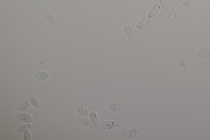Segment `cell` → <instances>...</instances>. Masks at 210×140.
I'll return each instance as SVG.
<instances>
[{
	"instance_id": "9a60e30c",
	"label": "cell",
	"mask_w": 210,
	"mask_h": 140,
	"mask_svg": "<svg viewBox=\"0 0 210 140\" xmlns=\"http://www.w3.org/2000/svg\"><path fill=\"white\" fill-rule=\"evenodd\" d=\"M154 3L157 6L158 14L161 15L164 10V5L160 0H154Z\"/></svg>"
},
{
	"instance_id": "5bb4252c",
	"label": "cell",
	"mask_w": 210,
	"mask_h": 140,
	"mask_svg": "<svg viewBox=\"0 0 210 140\" xmlns=\"http://www.w3.org/2000/svg\"><path fill=\"white\" fill-rule=\"evenodd\" d=\"M178 5L188 9H192L195 7V4L190 1H183L178 3Z\"/></svg>"
},
{
	"instance_id": "277c9868",
	"label": "cell",
	"mask_w": 210,
	"mask_h": 140,
	"mask_svg": "<svg viewBox=\"0 0 210 140\" xmlns=\"http://www.w3.org/2000/svg\"><path fill=\"white\" fill-rule=\"evenodd\" d=\"M125 24V29H124V33H125V38L127 41H129L131 39L132 35V29L131 26L127 22H124Z\"/></svg>"
},
{
	"instance_id": "2e32d148",
	"label": "cell",
	"mask_w": 210,
	"mask_h": 140,
	"mask_svg": "<svg viewBox=\"0 0 210 140\" xmlns=\"http://www.w3.org/2000/svg\"><path fill=\"white\" fill-rule=\"evenodd\" d=\"M158 12V11L157 6L156 5H154L148 12V15H147L148 18L149 19L154 18L157 15Z\"/></svg>"
},
{
	"instance_id": "6da1fadb",
	"label": "cell",
	"mask_w": 210,
	"mask_h": 140,
	"mask_svg": "<svg viewBox=\"0 0 210 140\" xmlns=\"http://www.w3.org/2000/svg\"><path fill=\"white\" fill-rule=\"evenodd\" d=\"M139 132V129L134 128L129 130L123 131V134L125 138L128 139H134L137 136Z\"/></svg>"
},
{
	"instance_id": "7a4b0ae2",
	"label": "cell",
	"mask_w": 210,
	"mask_h": 140,
	"mask_svg": "<svg viewBox=\"0 0 210 140\" xmlns=\"http://www.w3.org/2000/svg\"><path fill=\"white\" fill-rule=\"evenodd\" d=\"M123 106V102L118 103H112L108 106L107 108L109 111L112 112H117L122 109Z\"/></svg>"
},
{
	"instance_id": "9c48e42d",
	"label": "cell",
	"mask_w": 210,
	"mask_h": 140,
	"mask_svg": "<svg viewBox=\"0 0 210 140\" xmlns=\"http://www.w3.org/2000/svg\"><path fill=\"white\" fill-rule=\"evenodd\" d=\"M89 118L91 120L93 123L95 127H98L99 125V120L96 111L94 110H92L90 111L89 114Z\"/></svg>"
},
{
	"instance_id": "ffe728a7",
	"label": "cell",
	"mask_w": 210,
	"mask_h": 140,
	"mask_svg": "<svg viewBox=\"0 0 210 140\" xmlns=\"http://www.w3.org/2000/svg\"><path fill=\"white\" fill-rule=\"evenodd\" d=\"M32 125V124L31 123L24 124L22 125L19 128V132H23L26 131V130H28L31 128Z\"/></svg>"
},
{
	"instance_id": "8fae6325",
	"label": "cell",
	"mask_w": 210,
	"mask_h": 140,
	"mask_svg": "<svg viewBox=\"0 0 210 140\" xmlns=\"http://www.w3.org/2000/svg\"><path fill=\"white\" fill-rule=\"evenodd\" d=\"M19 118L24 122L29 123H31L33 121L32 117L29 114L27 113H23L19 116Z\"/></svg>"
},
{
	"instance_id": "3957f363",
	"label": "cell",
	"mask_w": 210,
	"mask_h": 140,
	"mask_svg": "<svg viewBox=\"0 0 210 140\" xmlns=\"http://www.w3.org/2000/svg\"><path fill=\"white\" fill-rule=\"evenodd\" d=\"M118 125V123L115 121L108 120L104 123L101 125V127L104 130H110L115 128Z\"/></svg>"
},
{
	"instance_id": "4fadbf2b",
	"label": "cell",
	"mask_w": 210,
	"mask_h": 140,
	"mask_svg": "<svg viewBox=\"0 0 210 140\" xmlns=\"http://www.w3.org/2000/svg\"><path fill=\"white\" fill-rule=\"evenodd\" d=\"M78 113L82 116L88 117L89 116L90 111L82 106H78L77 108Z\"/></svg>"
},
{
	"instance_id": "d6986e66",
	"label": "cell",
	"mask_w": 210,
	"mask_h": 140,
	"mask_svg": "<svg viewBox=\"0 0 210 140\" xmlns=\"http://www.w3.org/2000/svg\"><path fill=\"white\" fill-rule=\"evenodd\" d=\"M30 102L32 105L37 108H40L41 107V104L40 102L37 98L35 97H31L30 98Z\"/></svg>"
},
{
	"instance_id": "7402d4cb",
	"label": "cell",
	"mask_w": 210,
	"mask_h": 140,
	"mask_svg": "<svg viewBox=\"0 0 210 140\" xmlns=\"http://www.w3.org/2000/svg\"><path fill=\"white\" fill-rule=\"evenodd\" d=\"M181 1H190L191 0H181Z\"/></svg>"
},
{
	"instance_id": "7c38bea8",
	"label": "cell",
	"mask_w": 210,
	"mask_h": 140,
	"mask_svg": "<svg viewBox=\"0 0 210 140\" xmlns=\"http://www.w3.org/2000/svg\"><path fill=\"white\" fill-rule=\"evenodd\" d=\"M148 24V19L146 18L144 21H141L137 23L136 25V28L138 30H144L147 28Z\"/></svg>"
},
{
	"instance_id": "44dd1931",
	"label": "cell",
	"mask_w": 210,
	"mask_h": 140,
	"mask_svg": "<svg viewBox=\"0 0 210 140\" xmlns=\"http://www.w3.org/2000/svg\"><path fill=\"white\" fill-rule=\"evenodd\" d=\"M24 140H31L32 139V136H31V133L28 130L24 132Z\"/></svg>"
},
{
	"instance_id": "5b68a950",
	"label": "cell",
	"mask_w": 210,
	"mask_h": 140,
	"mask_svg": "<svg viewBox=\"0 0 210 140\" xmlns=\"http://www.w3.org/2000/svg\"><path fill=\"white\" fill-rule=\"evenodd\" d=\"M164 12L169 16L171 21H173L175 18L176 13L173 8L168 5H164Z\"/></svg>"
},
{
	"instance_id": "30bf717a",
	"label": "cell",
	"mask_w": 210,
	"mask_h": 140,
	"mask_svg": "<svg viewBox=\"0 0 210 140\" xmlns=\"http://www.w3.org/2000/svg\"><path fill=\"white\" fill-rule=\"evenodd\" d=\"M78 121L82 124L87 126L94 127L95 126L93 123L92 121L90 118L85 117H80L78 118Z\"/></svg>"
},
{
	"instance_id": "ba28073f",
	"label": "cell",
	"mask_w": 210,
	"mask_h": 140,
	"mask_svg": "<svg viewBox=\"0 0 210 140\" xmlns=\"http://www.w3.org/2000/svg\"><path fill=\"white\" fill-rule=\"evenodd\" d=\"M49 77V74L45 71H40L35 75L34 80L37 82L38 80H47Z\"/></svg>"
},
{
	"instance_id": "ac0fdd59",
	"label": "cell",
	"mask_w": 210,
	"mask_h": 140,
	"mask_svg": "<svg viewBox=\"0 0 210 140\" xmlns=\"http://www.w3.org/2000/svg\"><path fill=\"white\" fill-rule=\"evenodd\" d=\"M41 15L42 17L46 20L51 22L52 23L54 22V18L53 16L50 13L47 12H43L41 13Z\"/></svg>"
},
{
	"instance_id": "8992f818",
	"label": "cell",
	"mask_w": 210,
	"mask_h": 140,
	"mask_svg": "<svg viewBox=\"0 0 210 140\" xmlns=\"http://www.w3.org/2000/svg\"><path fill=\"white\" fill-rule=\"evenodd\" d=\"M197 57L199 58H207L210 56V44L207 47L202 49L199 51L197 53Z\"/></svg>"
},
{
	"instance_id": "e0dca14e",
	"label": "cell",
	"mask_w": 210,
	"mask_h": 140,
	"mask_svg": "<svg viewBox=\"0 0 210 140\" xmlns=\"http://www.w3.org/2000/svg\"><path fill=\"white\" fill-rule=\"evenodd\" d=\"M31 102H30L29 100L25 102L19 106L18 108V109L20 111H22L28 110L31 106Z\"/></svg>"
},
{
	"instance_id": "52a82bcc",
	"label": "cell",
	"mask_w": 210,
	"mask_h": 140,
	"mask_svg": "<svg viewBox=\"0 0 210 140\" xmlns=\"http://www.w3.org/2000/svg\"><path fill=\"white\" fill-rule=\"evenodd\" d=\"M178 69L180 72H183L185 71L187 67L186 61L183 57L181 55L178 56Z\"/></svg>"
}]
</instances>
